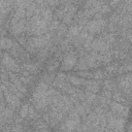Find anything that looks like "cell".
Instances as JSON below:
<instances>
[{
	"instance_id": "cell-12",
	"label": "cell",
	"mask_w": 132,
	"mask_h": 132,
	"mask_svg": "<svg viewBox=\"0 0 132 132\" xmlns=\"http://www.w3.org/2000/svg\"><path fill=\"white\" fill-rule=\"evenodd\" d=\"M85 87H86V91L87 92H91V93H97L100 90L99 82H97L95 80H86Z\"/></svg>"
},
{
	"instance_id": "cell-14",
	"label": "cell",
	"mask_w": 132,
	"mask_h": 132,
	"mask_svg": "<svg viewBox=\"0 0 132 132\" xmlns=\"http://www.w3.org/2000/svg\"><path fill=\"white\" fill-rule=\"evenodd\" d=\"M14 45L13 41L10 38L1 36L0 37V50H10Z\"/></svg>"
},
{
	"instance_id": "cell-32",
	"label": "cell",
	"mask_w": 132,
	"mask_h": 132,
	"mask_svg": "<svg viewBox=\"0 0 132 132\" xmlns=\"http://www.w3.org/2000/svg\"><path fill=\"white\" fill-rule=\"evenodd\" d=\"M20 80L24 85H29L31 82V80H32V77L29 76V75H22V76H20Z\"/></svg>"
},
{
	"instance_id": "cell-19",
	"label": "cell",
	"mask_w": 132,
	"mask_h": 132,
	"mask_svg": "<svg viewBox=\"0 0 132 132\" xmlns=\"http://www.w3.org/2000/svg\"><path fill=\"white\" fill-rule=\"evenodd\" d=\"M74 68H75L76 70H78V71H80V70H87V69H88V65H87V62H86L85 57H81V58L76 62Z\"/></svg>"
},
{
	"instance_id": "cell-36",
	"label": "cell",
	"mask_w": 132,
	"mask_h": 132,
	"mask_svg": "<svg viewBox=\"0 0 132 132\" xmlns=\"http://www.w3.org/2000/svg\"><path fill=\"white\" fill-rule=\"evenodd\" d=\"M66 78H67V76H66V74H64V73H59L58 75H57V80H66Z\"/></svg>"
},
{
	"instance_id": "cell-31",
	"label": "cell",
	"mask_w": 132,
	"mask_h": 132,
	"mask_svg": "<svg viewBox=\"0 0 132 132\" xmlns=\"http://www.w3.org/2000/svg\"><path fill=\"white\" fill-rule=\"evenodd\" d=\"M104 77V72L102 70H96L93 72V78L95 79H102Z\"/></svg>"
},
{
	"instance_id": "cell-33",
	"label": "cell",
	"mask_w": 132,
	"mask_h": 132,
	"mask_svg": "<svg viewBox=\"0 0 132 132\" xmlns=\"http://www.w3.org/2000/svg\"><path fill=\"white\" fill-rule=\"evenodd\" d=\"M57 31H58V36H62L64 35V33H66V26L64 24H61L59 25V27L57 28Z\"/></svg>"
},
{
	"instance_id": "cell-16",
	"label": "cell",
	"mask_w": 132,
	"mask_h": 132,
	"mask_svg": "<svg viewBox=\"0 0 132 132\" xmlns=\"http://www.w3.org/2000/svg\"><path fill=\"white\" fill-rule=\"evenodd\" d=\"M68 80L71 85L75 86V87H80V86H85V82H86V78L84 77H77V76H73V75H69L68 77Z\"/></svg>"
},
{
	"instance_id": "cell-27",
	"label": "cell",
	"mask_w": 132,
	"mask_h": 132,
	"mask_svg": "<svg viewBox=\"0 0 132 132\" xmlns=\"http://www.w3.org/2000/svg\"><path fill=\"white\" fill-rule=\"evenodd\" d=\"M58 66H59V62H58V61H51V62L48 63V66H47V70H48L50 72L55 71V70L58 68Z\"/></svg>"
},
{
	"instance_id": "cell-9",
	"label": "cell",
	"mask_w": 132,
	"mask_h": 132,
	"mask_svg": "<svg viewBox=\"0 0 132 132\" xmlns=\"http://www.w3.org/2000/svg\"><path fill=\"white\" fill-rule=\"evenodd\" d=\"M111 112L118 117H123V118H127L128 117V111L129 108L127 106H124L123 104H121L120 102L117 101H112L109 103Z\"/></svg>"
},
{
	"instance_id": "cell-10",
	"label": "cell",
	"mask_w": 132,
	"mask_h": 132,
	"mask_svg": "<svg viewBox=\"0 0 132 132\" xmlns=\"http://www.w3.org/2000/svg\"><path fill=\"white\" fill-rule=\"evenodd\" d=\"M119 87L123 91V93L130 96L131 91V75L128 73L126 75H123L119 78Z\"/></svg>"
},
{
	"instance_id": "cell-7",
	"label": "cell",
	"mask_w": 132,
	"mask_h": 132,
	"mask_svg": "<svg viewBox=\"0 0 132 132\" xmlns=\"http://www.w3.org/2000/svg\"><path fill=\"white\" fill-rule=\"evenodd\" d=\"M76 62H77V56L73 52H68L63 58L61 69L62 70H66V71L67 70H71V69L74 68Z\"/></svg>"
},
{
	"instance_id": "cell-24",
	"label": "cell",
	"mask_w": 132,
	"mask_h": 132,
	"mask_svg": "<svg viewBox=\"0 0 132 132\" xmlns=\"http://www.w3.org/2000/svg\"><path fill=\"white\" fill-rule=\"evenodd\" d=\"M28 110H29V105H28L27 103H25L24 105H22V107H21V109H20V116H21L22 119L27 118V116H28Z\"/></svg>"
},
{
	"instance_id": "cell-3",
	"label": "cell",
	"mask_w": 132,
	"mask_h": 132,
	"mask_svg": "<svg viewBox=\"0 0 132 132\" xmlns=\"http://www.w3.org/2000/svg\"><path fill=\"white\" fill-rule=\"evenodd\" d=\"M79 124H80V117L78 112L76 111V109H72L65 124L61 127V129L62 130H73V129H76V126Z\"/></svg>"
},
{
	"instance_id": "cell-8",
	"label": "cell",
	"mask_w": 132,
	"mask_h": 132,
	"mask_svg": "<svg viewBox=\"0 0 132 132\" xmlns=\"http://www.w3.org/2000/svg\"><path fill=\"white\" fill-rule=\"evenodd\" d=\"M91 48H93L94 52H97L99 54H105L109 52V50L111 48V44L106 43L102 38H97V39H93Z\"/></svg>"
},
{
	"instance_id": "cell-22",
	"label": "cell",
	"mask_w": 132,
	"mask_h": 132,
	"mask_svg": "<svg viewBox=\"0 0 132 132\" xmlns=\"http://www.w3.org/2000/svg\"><path fill=\"white\" fill-rule=\"evenodd\" d=\"M95 99H96L95 93H91V92H86L85 93V100L84 101H86V102H88V103L91 104L92 102L95 101Z\"/></svg>"
},
{
	"instance_id": "cell-13",
	"label": "cell",
	"mask_w": 132,
	"mask_h": 132,
	"mask_svg": "<svg viewBox=\"0 0 132 132\" xmlns=\"http://www.w3.org/2000/svg\"><path fill=\"white\" fill-rule=\"evenodd\" d=\"M12 6V0H0V13L7 14Z\"/></svg>"
},
{
	"instance_id": "cell-30",
	"label": "cell",
	"mask_w": 132,
	"mask_h": 132,
	"mask_svg": "<svg viewBox=\"0 0 132 132\" xmlns=\"http://www.w3.org/2000/svg\"><path fill=\"white\" fill-rule=\"evenodd\" d=\"M103 87H104V90H108V91H112L114 89V85L111 80H105L104 84H103Z\"/></svg>"
},
{
	"instance_id": "cell-25",
	"label": "cell",
	"mask_w": 132,
	"mask_h": 132,
	"mask_svg": "<svg viewBox=\"0 0 132 132\" xmlns=\"http://www.w3.org/2000/svg\"><path fill=\"white\" fill-rule=\"evenodd\" d=\"M13 16H16L18 19H24L26 16V8H15Z\"/></svg>"
},
{
	"instance_id": "cell-17",
	"label": "cell",
	"mask_w": 132,
	"mask_h": 132,
	"mask_svg": "<svg viewBox=\"0 0 132 132\" xmlns=\"http://www.w3.org/2000/svg\"><path fill=\"white\" fill-rule=\"evenodd\" d=\"M85 59H86V62H87V65H88V68H96L99 66V62L90 54V55H87L85 56Z\"/></svg>"
},
{
	"instance_id": "cell-11",
	"label": "cell",
	"mask_w": 132,
	"mask_h": 132,
	"mask_svg": "<svg viewBox=\"0 0 132 132\" xmlns=\"http://www.w3.org/2000/svg\"><path fill=\"white\" fill-rule=\"evenodd\" d=\"M75 11H76V6H75L74 4H72L71 7H70V9L66 12V14H65V15L63 16V19H62V22H63L64 25H68V24L72 23Z\"/></svg>"
},
{
	"instance_id": "cell-4",
	"label": "cell",
	"mask_w": 132,
	"mask_h": 132,
	"mask_svg": "<svg viewBox=\"0 0 132 132\" xmlns=\"http://www.w3.org/2000/svg\"><path fill=\"white\" fill-rule=\"evenodd\" d=\"M1 89L3 90V96H4V99L6 101V103L8 104V106L12 109L19 107L21 105V101H20V98L18 96H15L13 93H11L8 89L5 88V86H1Z\"/></svg>"
},
{
	"instance_id": "cell-18",
	"label": "cell",
	"mask_w": 132,
	"mask_h": 132,
	"mask_svg": "<svg viewBox=\"0 0 132 132\" xmlns=\"http://www.w3.org/2000/svg\"><path fill=\"white\" fill-rule=\"evenodd\" d=\"M24 70L27 71L29 74H36V73L39 71V69H38V67H37L36 65L30 64V63L24 64Z\"/></svg>"
},
{
	"instance_id": "cell-26",
	"label": "cell",
	"mask_w": 132,
	"mask_h": 132,
	"mask_svg": "<svg viewBox=\"0 0 132 132\" xmlns=\"http://www.w3.org/2000/svg\"><path fill=\"white\" fill-rule=\"evenodd\" d=\"M47 89H48V86L44 81H40V82L37 84V86L35 87L34 91H46Z\"/></svg>"
},
{
	"instance_id": "cell-1",
	"label": "cell",
	"mask_w": 132,
	"mask_h": 132,
	"mask_svg": "<svg viewBox=\"0 0 132 132\" xmlns=\"http://www.w3.org/2000/svg\"><path fill=\"white\" fill-rule=\"evenodd\" d=\"M51 40V34L50 33H45L39 36H35L31 39H29L27 41V45L29 47V51L33 52V48H43L45 47Z\"/></svg>"
},
{
	"instance_id": "cell-2",
	"label": "cell",
	"mask_w": 132,
	"mask_h": 132,
	"mask_svg": "<svg viewBox=\"0 0 132 132\" xmlns=\"http://www.w3.org/2000/svg\"><path fill=\"white\" fill-rule=\"evenodd\" d=\"M1 63L3 65V67L8 70L9 72H20L21 71V67L19 66L18 62L7 53H3L2 54V60Z\"/></svg>"
},
{
	"instance_id": "cell-20",
	"label": "cell",
	"mask_w": 132,
	"mask_h": 132,
	"mask_svg": "<svg viewBox=\"0 0 132 132\" xmlns=\"http://www.w3.org/2000/svg\"><path fill=\"white\" fill-rule=\"evenodd\" d=\"M37 4L35 3V2H32L27 8H26V16H28V18H31V16H33L34 15V13H35V11H36V9H37Z\"/></svg>"
},
{
	"instance_id": "cell-5",
	"label": "cell",
	"mask_w": 132,
	"mask_h": 132,
	"mask_svg": "<svg viewBox=\"0 0 132 132\" xmlns=\"http://www.w3.org/2000/svg\"><path fill=\"white\" fill-rule=\"evenodd\" d=\"M106 21L101 19H95L91 22H88L86 25V31L90 32L91 34H96L102 31V29L105 27Z\"/></svg>"
},
{
	"instance_id": "cell-29",
	"label": "cell",
	"mask_w": 132,
	"mask_h": 132,
	"mask_svg": "<svg viewBox=\"0 0 132 132\" xmlns=\"http://www.w3.org/2000/svg\"><path fill=\"white\" fill-rule=\"evenodd\" d=\"M78 74H79V76H81L84 78L93 77V72H90V71H87V70H80V71H78Z\"/></svg>"
},
{
	"instance_id": "cell-28",
	"label": "cell",
	"mask_w": 132,
	"mask_h": 132,
	"mask_svg": "<svg viewBox=\"0 0 132 132\" xmlns=\"http://www.w3.org/2000/svg\"><path fill=\"white\" fill-rule=\"evenodd\" d=\"M59 21L58 20H53V21H51L50 22V24H48V30H51V31H53V30H57V28L59 27Z\"/></svg>"
},
{
	"instance_id": "cell-15",
	"label": "cell",
	"mask_w": 132,
	"mask_h": 132,
	"mask_svg": "<svg viewBox=\"0 0 132 132\" xmlns=\"http://www.w3.org/2000/svg\"><path fill=\"white\" fill-rule=\"evenodd\" d=\"M82 29H84V26L78 25V24L71 26L68 30V38H72V37L77 36L80 33V31H82Z\"/></svg>"
},
{
	"instance_id": "cell-34",
	"label": "cell",
	"mask_w": 132,
	"mask_h": 132,
	"mask_svg": "<svg viewBox=\"0 0 132 132\" xmlns=\"http://www.w3.org/2000/svg\"><path fill=\"white\" fill-rule=\"evenodd\" d=\"M36 112H35V110L33 109V107L32 106H29V110H28V118L29 119H31V120H33V119H35L36 118Z\"/></svg>"
},
{
	"instance_id": "cell-37",
	"label": "cell",
	"mask_w": 132,
	"mask_h": 132,
	"mask_svg": "<svg viewBox=\"0 0 132 132\" xmlns=\"http://www.w3.org/2000/svg\"><path fill=\"white\" fill-rule=\"evenodd\" d=\"M0 34H1V35H4V34H5V31H4L1 27H0Z\"/></svg>"
},
{
	"instance_id": "cell-23",
	"label": "cell",
	"mask_w": 132,
	"mask_h": 132,
	"mask_svg": "<svg viewBox=\"0 0 132 132\" xmlns=\"http://www.w3.org/2000/svg\"><path fill=\"white\" fill-rule=\"evenodd\" d=\"M111 98H113L114 101H117V102H126L124 95H123L121 92H118V91H117L113 95H111Z\"/></svg>"
},
{
	"instance_id": "cell-6",
	"label": "cell",
	"mask_w": 132,
	"mask_h": 132,
	"mask_svg": "<svg viewBox=\"0 0 132 132\" xmlns=\"http://www.w3.org/2000/svg\"><path fill=\"white\" fill-rule=\"evenodd\" d=\"M26 24L27 22L25 21V19H18L16 16H12L10 22V30L12 34L18 36L21 33H23L26 30Z\"/></svg>"
},
{
	"instance_id": "cell-35",
	"label": "cell",
	"mask_w": 132,
	"mask_h": 132,
	"mask_svg": "<svg viewBox=\"0 0 132 132\" xmlns=\"http://www.w3.org/2000/svg\"><path fill=\"white\" fill-rule=\"evenodd\" d=\"M116 70H117V66H116V65H111V66H107V67H106V71L109 72V73H112V72H114Z\"/></svg>"
},
{
	"instance_id": "cell-21",
	"label": "cell",
	"mask_w": 132,
	"mask_h": 132,
	"mask_svg": "<svg viewBox=\"0 0 132 132\" xmlns=\"http://www.w3.org/2000/svg\"><path fill=\"white\" fill-rule=\"evenodd\" d=\"M100 38H102L106 43H108V44H111V43H113L114 42V36L112 35V34H110V33H106V34H103Z\"/></svg>"
}]
</instances>
